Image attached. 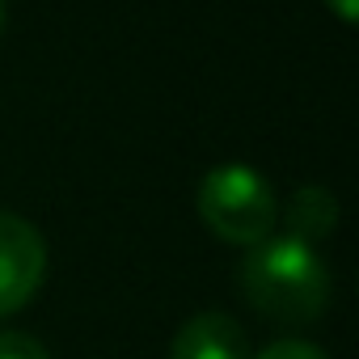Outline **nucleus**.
<instances>
[{"label":"nucleus","mask_w":359,"mask_h":359,"mask_svg":"<svg viewBox=\"0 0 359 359\" xmlns=\"http://www.w3.org/2000/svg\"><path fill=\"white\" fill-rule=\"evenodd\" d=\"M338 224V199L325 187H300L287 203V237H300L309 245H317L321 237H330Z\"/></svg>","instance_id":"nucleus-5"},{"label":"nucleus","mask_w":359,"mask_h":359,"mask_svg":"<svg viewBox=\"0 0 359 359\" xmlns=\"http://www.w3.org/2000/svg\"><path fill=\"white\" fill-rule=\"evenodd\" d=\"M199 216L203 224L233 245H258L275 233L279 203L271 182L250 169V165H216L203 182H199Z\"/></svg>","instance_id":"nucleus-2"},{"label":"nucleus","mask_w":359,"mask_h":359,"mask_svg":"<svg viewBox=\"0 0 359 359\" xmlns=\"http://www.w3.org/2000/svg\"><path fill=\"white\" fill-rule=\"evenodd\" d=\"M325 5H330V9L338 13V22H346V26L359 18V0H325Z\"/></svg>","instance_id":"nucleus-8"},{"label":"nucleus","mask_w":359,"mask_h":359,"mask_svg":"<svg viewBox=\"0 0 359 359\" xmlns=\"http://www.w3.org/2000/svg\"><path fill=\"white\" fill-rule=\"evenodd\" d=\"M241 292L262 317L304 325L317 321L330 300V266L317 245L300 237H266L250 245L241 262Z\"/></svg>","instance_id":"nucleus-1"},{"label":"nucleus","mask_w":359,"mask_h":359,"mask_svg":"<svg viewBox=\"0 0 359 359\" xmlns=\"http://www.w3.org/2000/svg\"><path fill=\"white\" fill-rule=\"evenodd\" d=\"M258 359H330L321 346L313 342H300V338H283V342H271Z\"/></svg>","instance_id":"nucleus-7"},{"label":"nucleus","mask_w":359,"mask_h":359,"mask_svg":"<svg viewBox=\"0 0 359 359\" xmlns=\"http://www.w3.org/2000/svg\"><path fill=\"white\" fill-rule=\"evenodd\" d=\"M169 359H250V338L229 313H199L177 330Z\"/></svg>","instance_id":"nucleus-4"},{"label":"nucleus","mask_w":359,"mask_h":359,"mask_svg":"<svg viewBox=\"0 0 359 359\" xmlns=\"http://www.w3.org/2000/svg\"><path fill=\"white\" fill-rule=\"evenodd\" d=\"M0 26H5V0H0Z\"/></svg>","instance_id":"nucleus-9"},{"label":"nucleus","mask_w":359,"mask_h":359,"mask_svg":"<svg viewBox=\"0 0 359 359\" xmlns=\"http://www.w3.org/2000/svg\"><path fill=\"white\" fill-rule=\"evenodd\" d=\"M0 359H55L34 334H22V330H5L0 334Z\"/></svg>","instance_id":"nucleus-6"},{"label":"nucleus","mask_w":359,"mask_h":359,"mask_svg":"<svg viewBox=\"0 0 359 359\" xmlns=\"http://www.w3.org/2000/svg\"><path fill=\"white\" fill-rule=\"evenodd\" d=\"M47 275V241L18 212H0V317L30 304Z\"/></svg>","instance_id":"nucleus-3"}]
</instances>
